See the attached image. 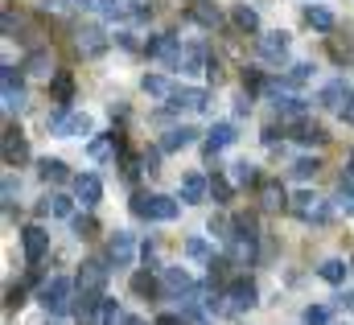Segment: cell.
I'll return each mask as SVG.
<instances>
[{
    "label": "cell",
    "mask_w": 354,
    "mask_h": 325,
    "mask_svg": "<svg viewBox=\"0 0 354 325\" xmlns=\"http://www.w3.org/2000/svg\"><path fill=\"white\" fill-rule=\"evenodd\" d=\"M185 255H189V259H206V243H202V239H189V243H185Z\"/></svg>",
    "instance_id": "obj_47"
},
{
    "label": "cell",
    "mask_w": 354,
    "mask_h": 325,
    "mask_svg": "<svg viewBox=\"0 0 354 325\" xmlns=\"http://www.w3.org/2000/svg\"><path fill=\"white\" fill-rule=\"evenodd\" d=\"M145 50H149L153 58H165L169 66H181V50H177V37H153Z\"/></svg>",
    "instance_id": "obj_15"
},
{
    "label": "cell",
    "mask_w": 354,
    "mask_h": 325,
    "mask_svg": "<svg viewBox=\"0 0 354 325\" xmlns=\"http://www.w3.org/2000/svg\"><path fill=\"white\" fill-rule=\"evenodd\" d=\"M210 194H214L218 202H227V198H231V181H227V177H210Z\"/></svg>",
    "instance_id": "obj_41"
},
{
    "label": "cell",
    "mask_w": 354,
    "mask_h": 325,
    "mask_svg": "<svg viewBox=\"0 0 354 325\" xmlns=\"http://www.w3.org/2000/svg\"><path fill=\"white\" fill-rule=\"evenodd\" d=\"M260 206H264V210H280V206H284V185H280V181H264V185H260Z\"/></svg>",
    "instance_id": "obj_22"
},
{
    "label": "cell",
    "mask_w": 354,
    "mask_h": 325,
    "mask_svg": "<svg viewBox=\"0 0 354 325\" xmlns=\"http://www.w3.org/2000/svg\"><path fill=\"white\" fill-rule=\"evenodd\" d=\"M99 313H103V297L83 288V297H79V305H75V317H79L83 325H95L99 322Z\"/></svg>",
    "instance_id": "obj_12"
},
{
    "label": "cell",
    "mask_w": 354,
    "mask_h": 325,
    "mask_svg": "<svg viewBox=\"0 0 354 325\" xmlns=\"http://www.w3.org/2000/svg\"><path fill=\"white\" fill-rule=\"evenodd\" d=\"M21 243H25V259H29V263H41V255H46V247H50V235H46L41 227H25Z\"/></svg>",
    "instance_id": "obj_7"
},
{
    "label": "cell",
    "mask_w": 354,
    "mask_h": 325,
    "mask_svg": "<svg viewBox=\"0 0 354 325\" xmlns=\"http://www.w3.org/2000/svg\"><path fill=\"white\" fill-rule=\"evenodd\" d=\"M202 62H206V46H189V50L181 54V71H185V75H198Z\"/></svg>",
    "instance_id": "obj_26"
},
{
    "label": "cell",
    "mask_w": 354,
    "mask_h": 325,
    "mask_svg": "<svg viewBox=\"0 0 354 325\" xmlns=\"http://www.w3.org/2000/svg\"><path fill=\"white\" fill-rule=\"evenodd\" d=\"M41 177H46V181H66L71 173H66L62 161H50V157H46V161H41Z\"/></svg>",
    "instance_id": "obj_33"
},
{
    "label": "cell",
    "mask_w": 354,
    "mask_h": 325,
    "mask_svg": "<svg viewBox=\"0 0 354 325\" xmlns=\"http://www.w3.org/2000/svg\"><path fill=\"white\" fill-rule=\"evenodd\" d=\"M235 181H239V185H256V181H260V173H256V165H235Z\"/></svg>",
    "instance_id": "obj_37"
},
{
    "label": "cell",
    "mask_w": 354,
    "mask_h": 325,
    "mask_svg": "<svg viewBox=\"0 0 354 325\" xmlns=\"http://www.w3.org/2000/svg\"><path fill=\"white\" fill-rule=\"evenodd\" d=\"M41 305H46V313H66L71 309V280L66 276H54L41 288Z\"/></svg>",
    "instance_id": "obj_2"
},
{
    "label": "cell",
    "mask_w": 354,
    "mask_h": 325,
    "mask_svg": "<svg viewBox=\"0 0 354 325\" xmlns=\"http://www.w3.org/2000/svg\"><path fill=\"white\" fill-rule=\"evenodd\" d=\"M99 12H107V17H128V12H132V0H99Z\"/></svg>",
    "instance_id": "obj_34"
},
{
    "label": "cell",
    "mask_w": 354,
    "mask_h": 325,
    "mask_svg": "<svg viewBox=\"0 0 354 325\" xmlns=\"http://www.w3.org/2000/svg\"><path fill=\"white\" fill-rule=\"evenodd\" d=\"M50 132L54 136H87L91 120L83 111H58V115H50Z\"/></svg>",
    "instance_id": "obj_3"
},
{
    "label": "cell",
    "mask_w": 354,
    "mask_h": 325,
    "mask_svg": "<svg viewBox=\"0 0 354 325\" xmlns=\"http://www.w3.org/2000/svg\"><path fill=\"white\" fill-rule=\"evenodd\" d=\"M292 210H297L305 223H326V219H330V206H326L322 198H313V194H301V198L292 202Z\"/></svg>",
    "instance_id": "obj_5"
},
{
    "label": "cell",
    "mask_w": 354,
    "mask_h": 325,
    "mask_svg": "<svg viewBox=\"0 0 354 325\" xmlns=\"http://www.w3.org/2000/svg\"><path fill=\"white\" fill-rule=\"evenodd\" d=\"M351 268H354V259H351Z\"/></svg>",
    "instance_id": "obj_55"
},
{
    "label": "cell",
    "mask_w": 354,
    "mask_h": 325,
    "mask_svg": "<svg viewBox=\"0 0 354 325\" xmlns=\"http://www.w3.org/2000/svg\"><path fill=\"white\" fill-rule=\"evenodd\" d=\"M75 194H79V202L83 206H95L99 198H103V185H99V177H75Z\"/></svg>",
    "instance_id": "obj_17"
},
{
    "label": "cell",
    "mask_w": 354,
    "mask_h": 325,
    "mask_svg": "<svg viewBox=\"0 0 354 325\" xmlns=\"http://www.w3.org/2000/svg\"><path fill=\"white\" fill-rule=\"evenodd\" d=\"M50 210H54L58 219H71V198H62V194H54V198H50Z\"/></svg>",
    "instance_id": "obj_43"
},
{
    "label": "cell",
    "mask_w": 354,
    "mask_h": 325,
    "mask_svg": "<svg viewBox=\"0 0 354 325\" xmlns=\"http://www.w3.org/2000/svg\"><path fill=\"white\" fill-rule=\"evenodd\" d=\"M194 136H198L194 128H174V132H169V136L161 140V149H165V153H177V149H185V145H194Z\"/></svg>",
    "instance_id": "obj_25"
},
{
    "label": "cell",
    "mask_w": 354,
    "mask_h": 325,
    "mask_svg": "<svg viewBox=\"0 0 354 325\" xmlns=\"http://www.w3.org/2000/svg\"><path fill=\"white\" fill-rule=\"evenodd\" d=\"M124 325H145L140 317H124Z\"/></svg>",
    "instance_id": "obj_54"
},
{
    "label": "cell",
    "mask_w": 354,
    "mask_h": 325,
    "mask_svg": "<svg viewBox=\"0 0 354 325\" xmlns=\"http://www.w3.org/2000/svg\"><path fill=\"white\" fill-rule=\"evenodd\" d=\"M145 91H149L153 99H174V86H169L165 75H149V79H145Z\"/></svg>",
    "instance_id": "obj_28"
},
{
    "label": "cell",
    "mask_w": 354,
    "mask_h": 325,
    "mask_svg": "<svg viewBox=\"0 0 354 325\" xmlns=\"http://www.w3.org/2000/svg\"><path fill=\"white\" fill-rule=\"evenodd\" d=\"M111 145L120 149V136H111V140H91V157H107V153H111Z\"/></svg>",
    "instance_id": "obj_42"
},
{
    "label": "cell",
    "mask_w": 354,
    "mask_h": 325,
    "mask_svg": "<svg viewBox=\"0 0 354 325\" xmlns=\"http://www.w3.org/2000/svg\"><path fill=\"white\" fill-rule=\"evenodd\" d=\"M276 111H284V115H305V99H292V95H280V91H276Z\"/></svg>",
    "instance_id": "obj_31"
},
{
    "label": "cell",
    "mask_w": 354,
    "mask_h": 325,
    "mask_svg": "<svg viewBox=\"0 0 354 325\" xmlns=\"http://www.w3.org/2000/svg\"><path fill=\"white\" fill-rule=\"evenodd\" d=\"M41 8H46V12H62V8H66V0H41Z\"/></svg>",
    "instance_id": "obj_51"
},
{
    "label": "cell",
    "mask_w": 354,
    "mask_h": 325,
    "mask_svg": "<svg viewBox=\"0 0 354 325\" xmlns=\"http://www.w3.org/2000/svg\"><path fill=\"white\" fill-rule=\"evenodd\" d=\"M132 292H136V297H153V292H157V280L140 272V276H132Z\"/></svg>",
    "instance_id": "obj_35"
},
{
    "label": "cell",
    "mask_w": 354,
    "mask_h": 325,
    "mask_svg": "<svg viewBox=\"0 0 354 325\" xmlns=\"http://www.w3.org/2000/svg\"><path fill=\"white\" fill-rule=\"evenodd\" d=\"M334 58L338 62H354V46L351 41H334Z\"/></svg>",
    "instance_id": "obj_45"
},
{
    "label": "cell",
    "mask_w": 354,
    "mask_h": 325,
    "mask_svg": "<svg viewBox=\"0 0 354 325\" xmlns=\"http://www.w3.org/2000/svg\"><path fill=\"white\" fill-rule=\"evenodd\" d=\"M0 86H4V111H21L25 95H21V79H17V71H12V66H4V71H0Z\"/></svg>",
    "instance_id": "obj_6"
},
{
    "label": "cell",
    "mask_w": 354,
    "mask_h": 325,
    "mask_svg": "<svg viewBox=\"0 0 354 325\" xmlns=\"http://www.w3.org/2000/svg\"><path fill=\"white\" fill-rule=\"evenodd\" d=\"M25 71H29V75H37V79H50V71H54V66H50V54H46V50H37V54H29V62H25Z\"/></svg>",
    "instance_id": "obj_27"
},
{
    "label": "cell",
    "mask_w": 354,
    "mask_h": 325,
    "mask_svg": "<svg viewBox=\"0 0 354 325\" xmlns=\"http://www.w3.org/2000/svg\"><path fill=\"white\" fill-rule=\"evenodd\" d=\"M206 189H210V185H206L198 173H189V177L181 181V198H185V202H202V198H206Z\"/></svg>",
    "instance_id": "obj_24"
},
{
    "label": "cell",
    "mask_w": 354,
    "mask_h": 325,
    "mask_svg": "<svg viewBox=\"0 0 354 325\" xmlns=\"http://www.w3.org/2000/svg\"><path fill=\"white\" fill-rule=\"evenodd\" d=\"M79 284H83L87 292H99V288L107 284V263H103V259H87L83 272H79Z\"/></svg>",
    "instance_id": "obj_11"
},
{
    "label": "cell",
    "mask_w": 354,
    "mask_h": 325,
    "mask_svg": "<svg viewBox=\"0 0 354 325\" xmlns=\"http://www.w3.org/2000/svg\"><path fill=\"white\" fill-rule=\"evenodd\" d=\"M256 305V284L252 280H235L231 288H227V313H243V309H252Z\"/></svg>",
    "instance_id": "obj_4"
},
{
    "label": "cell",
    "mask_w": 354,
    "mask_h": 325,
    "mask_svg": "<svg viewBox=\"0 0 354 325\" xmlns=\"http://www.w3.org/2000/svg\"><path fill=\"white\" fill-rule=\"evenodd\" d=\"M12 194H17V181H12V177H4V202H12Z\"/></svg>",
    "instance_id": "obj_52"
},
{
    "label": "cell",
    "mask_w": 354,
    "mask_h": 325,
    "mask_svg": "<svg viewBox=\"0 0 354 325\" xmlns=\"http://www.w3.org/2000/svg\"><path fill=\"white\" fill-rule=\"evenodd\" d=\"M25 301V288H8V309H17Z\"/></svg>",
    "instance_id": "obj_49"
},
{
    "label": "cell",
    "mask_w": 354,
    "mask_h": 325,
    "mask_svg": "<svg viewBox=\"0 0 354 325\" xmlns=\"http://www.w3.org/2000/svg\"><path fill=\"white\" fill-rule=\"evenodd\" d=\"M189 17L198 21V25H206V29H214L223 17H218V8L210 4V0H194V8H189Z\"/></svg>",
    "instance_id": "obj_20"
},
{
    "label": "cell",
    "mask_w": 354,
    "mask_h": 325,
    "mask_svg": "<svg viewBox=\"0 0 354 325\" xmlns=\"http://www.w3.org/2000/svg\"><path fill=\"white\" fill-rule=\"evenodd\" d=\"M157 325H181V313H165V317H157Z\"/></svg>",
    "instance_id": "obj_53"
},
{
    "label": "cell",
    "mask_w": 354,
    "mask_h": 325,
    "mask_svg": "<svg viewBox=\"0 0 354 325\" xmlns=\"http://www.w3.org/2000/svg\"><path fill=\"white\" fill-rule=\"evenodd\" d=\"M231 145H235V128H231V124H214L210 136H206V153L214 157V153H223V149H231Z\"/></svg>",
    "instance_id": "obj_16"
},
{
    "label": "cell",
    "mask_w": 354,
    "mask_h": 325,
    "mask_svg": "<svg viewBox=\"0 0 354 325\" xmlns=\"http://www.w3.org/2000/svg\"><path fill=\"white\" fill-rule=\"evenodd\" d=\"M243 86L256 91V86H260V75H256V71H243Z\"/></svg>",
    "instance_id": "obj_50"
},
{
    "label": "cell",
    "mask_w": 354,
    "mask_h": 325,
    "mask_svg": "<svg viewBox=\"0 0 354 325\" xmlns=\"http://www.w3.org/2000/svg\"><path fill=\"white\" fill-rule=\"evenodd\" d=\"M132 214L153 219V223H169V219H177V202L165 198V194H136L132 198Z\"/></svg>",
    "instance_id": "obj_1"
},
{
    "label": "cell",
    "mask_w": 354,
    "mask_h": 325,
    "mask_svg": "<svg viewBox=\"0 0 354 325\" xmlns=\"http://www.w3.org/2000/svg\"><path fill=\"white\" fill-rule=\"evenodd\" d=\"M330 322V309H326V305H309V309H305V325H326Z\"/></svg>",
    "instance_id": "obj_39"
},
{
    "label": "cell",
    "mask_w": 354,
    "mask_h": 325,
    "mask_svg": "<svg viewBox=\"0 0 354 325\" xmlns=\"http://www.w3.org/2000/svg\"><path fill=\"white\" fill-rule=\"evenodd\" d=\"M322 280L342 284V280H346V263H342V259H326V263H322Z\"/></svg>",
    "instance_id": "obj_32"
},
{
    "label": "cell",
    "mask_w": 354,
    "mask_h": 325,
    "mask_svg": "<svg viewBox=\"0 0 354 325\" xmlns=\"http://www.w3.org/2000/svg\"><path fill=\"white\" fill-rule=\"evenodd\" d=\"M71 99H75V79H71V75H58V79H54V103L66 107Z\"/></svg>",
    "instance_id": "obj_29"
},
{
    "label": "cell",
    "mask_w": 354,
    "mask_h": 325,
    "mask_svg": "<svg viewBox=\"0 0 354 325\" xmlns=\"http://www.w3.org/2000/svg\"><path fill=\"white\" fill-rule=\"evenodd\" d=\"M75 231H79L83 239H91V235H95L99 227H95V219H75Z\"/></svg>",
    "instance_id": "obj_46"
},
{
    "label": "cell",
    "mask_w": 354,
    "mask_h": 325,
    "mask_svg": "<svg viewBox=\"0 0 354 325\" xmlns=\"http://www.w3.org/2000/svg\"><path fill=\"white\" fill-rule=\"evenodd\" d=\"M161 284H165V292L181 297V292H189V272L185 268H165L161 272Z\"/></svg>",
    "instance_id": "obj_18"
},
{
    "label": "cell",
    "mask_w": 354,
    "mask_h": 325,
    "mask_svg": "<svg viewBox=\"0 0 354 325\" xmlns=\"http://www.w3.org/2000/svg\"><path fill=\"white\" fill-rule=\"evenodd\" d=\"M351 99H354V95H351V86H346L342 79H334V82H326V86H322V103H326V107H334V111H342Z\"/></svg>",
    "instance_id": "obj_13"
},
{
    "label": "cell",
    "mask_w": 354,
    "mask_h": 325,
    "mask_svg": "<svg viewBox=\"0 0 354 325\" xmlns=\"http://www.w3.org/2000/svg\"><path fill=\"white\" fill-rule=\"evenodd\" d=\"M309 75H313V66H309V62H297V66L288 71V79H284V82H288V86H301Z\"/></svg>",
    "instance_id": "obj_38"
},
{
    "label": "cell",
    "mask_w": 354,
    "mask_h": 325,
    "mask_svg": "<svg viewBox=\"0 0 354 325\" xmlns=\"http://www.w3.org/2000/svg\"><path fill=\"white\" fill-rule=\"evenodd\" d=\"M297 140H301V145H326L330 136H326L322 124H309V120H305V124H297Z\"/></svg>",
    "instance_id": "obj_23"
},
{
    "label": "cell",
    "mask_w": 354,
    "mask_h": 325,
    "mask_svg": "<svg viewBox=\"0 0 354 325\" xmlns=\"http://www.w3.org/2000/svg\"><path fill=\"white\" fill-rule=\"evenodd\" d=\"M99 325H124V317H120V309H115V301H103V313H99Z\"/></svg>",
    "instance_id": "obj_40"
},
{
    "label": "cell",
    "mask_w": 354,
    "mask_h": 325,
    "mask_svg": "<svg viewBox=\"0 0 354 325\" xmlns=\"http://www.w3.org/2000/svg\"><path fill=\"white\" fill-rule=\"evenodd\" d=\"M317 169H322L317 161H309V157H301V161L292 165V177H297V181H309V177H313Z\"/></svg>",
    "instance_id": "obj_36"
},
{
    "label": "cell",
    "mask_w": 354,
    "mask_h": 325,
    "mask_svg": "<svg viewBox=\"0 0 354 325\" xmlns=\"http://www.w3.org/2000/svg\"><path fill=\"white\" fill-rule=\"evenodd\" d=\"M107 255H111V263L128 268V263H132V255H136L132 235H128V231H115V235H111V243H107Z\"/></svg>",
    "instance_id": "obj_8"
},
{
    "label": "cell",
    "mask_w": 354,
    "mask_h": 325,
    "mask_svg": "<svg viewBox=\"0 0 354 325\" xmlns=\"http://www.w3.org/2000/svg\"><path fill=\"white\" fill-rule=\"evenodd\" d=\"M227 268H231L227 259H210V280H223V276H227Z\"/></svg>",
    "instance_id": "obj_48"
},
{
    "label": "cell",
    "mask_w": 354,
    "mask_h": 325,
    "mask_svg": "<svg viewBox=\"0 0 354 325\" xmlns=\"http://www.w3.org/2000/svg\"><path fill=\"white\" fill-rule=\"evenodd\" d=\"M174 107H189V111H202V107H206V91H198V86L174 91Z\"/></svg>",
    "instance_id": "obj_19"
},
{
    "label": "cell",
    "mask_w": 354,
    "mask_h": 325,
    "mask_svg": "<svg viewBox=\"0 0 354 325\" xmlns=\"http://www.w3.org/2000/svg\"><path fill=\"white\" fill-rule=\"evenodd\" d=\"M29 157V145H25V136L17 132V128H8L4 132V165H21Z\"/></svg>",
    "instance_id": "obj_14"
},
{
    "label": "cell",
    "mask_w": 354,
    "mask_h": 325,
    "mask_svg": "<svg viewBox=\"0 0 354 325\" xmlns=\"http://www.w3.org/2000/svg\"><path fill=\"white\" fill-rule=\"evenodd\" d=\"M288 54V33H264L260 37V58L264 62H284Z\"/></svg>",
    "instance_id": "obj_9"
},
{
    "label": "cell",
    "mask_w": 354,
    "mask_h": 325,
    "mask_svg": "<svg viewBox=\"0 0 354 325\" xmlns=\"http://www.w3.org/2000/svg\"><path fill=\"white\" fill-rule=\"evenodd\" d=\"M79 50H83L87 58H99V54L107 50V37H103L99 25H83V29H79Z\"/></svg>",
    "instance_id": "obj_10"
},
{
    "label": "cell",
    "mask_w": 354,
    "mask_h": 325,
    "mask_svg": "<svg viewBox=\"0 0 354 325\" xmlns=\"http://www.w3.org/2000/svg\"><path fill=\"white\" fill-rule=\"evenodd\" d=\"M235 25L252 33V29H260V12H256V8H248V4H239V8H235Z\"/></svg>",
    "instance_id": "obj_30"
},
{
    "label": "cell",
    "mask_w": 354,
    "mask_h": 325,
    "mask_svg": "<svg viewBox=\"0 0 354 325\" xmlns=\"http://www.w3.org/2000/svg\"><path fill=\"white\" fill-rule=\"evenodd\" d=\"M305 25H313V29L330 33V29H334V12H330V8H322V4H309V8H305Z\"/></svg>",
    "instance_id": "obj_21"
},
{
    "label": "cell",
    "mask_w": 354,
    "mask_h": 325,
    "mask_svg": "<svg viewBox=\"0 0 354 325\" xmlns=\"http://www.w3.org/2000/svg\"><path fill=\"white\" fill-rule=\"evenodd\" d=\"M157 161H161V153H157V149H145V153H140V169L157 173Z\"/></svg>",
    "instance_id": "obj_44"
}]
</instances>
